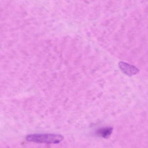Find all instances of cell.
Here are the masks:
<instances>
[{
    "label": "cell",
    "mask_w": 148,
    "mask_h": 148,
    "mask_svg": "<svg viewBox=\"0 0 148 148\" xmlns=\"http://www.w3.org/2000/svg\"><path fill=\"white\" fill-rule=\"evenodd\" d=\"M113 131V128L110 127H106L99 129L97 131V134L104 138H108L110 136Z\"/></svg>",
    "instance_id": "3"
},
{
    "label": "cell",
    "mask_w": 148,
    "mask_h": 148,
    "mask_svg": "<svg viewBox=\"0 0 148 148\" xmlns=\"http://www.w3.org/2000/svg\"><path fill=\"white\" fill-rule=\"evenodd\" d=\"M119 66L123 73L129 76L136 75L139 72V69L136 67L126 62H121L119 63Z\"/></svg>",
    "instance_id": "2"
},
{
    "label": "cell",
    "mask_w": 148,
    "mask_h": 148,
    "mask_svg": "<svg viewBox=\"0 0 148 148\" xmlns=\"http://www.w3.org/2000/svg\"><path fill=\"white\" fill-rule=\"evenodd\" d=\"M64 139L62 136L54 134H35L27 136L28 141L37 143L58 144Z\"/></svg>",
    "instance_id": "1"
}]
</instances>
